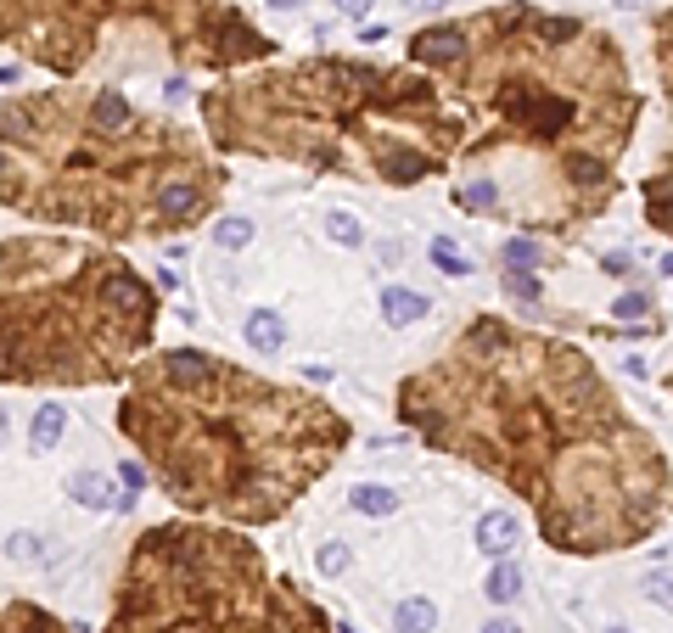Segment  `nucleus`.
I'll return each instance as SVG.
<instances>
[{
	"label": "nucleus",
	"mask_w": 673,
	"mask_h": 633,
	"mask_svg": "<svg viewBox=\"0 0 673 633\" xmlns=\"http://www.w3.org/2000/svg\"><path fill=\"white\" fill-rule=\"evenodd\" d=\"M399 421L488 471L561 555H617L662 527L668 460L584 348L477 314L427 370L399 381Z\"/></svg>",
	"instance_id": "nucleus-1"
},
{
	"label": "nucleus",
	"mask_w": 673,
	"mask_h": 633,
	"mask_svg": "<svg viewBox=\"0 0 673 633\" xmlns=\"http://www.w3.org/2000/svg\"><path fill=\"white\" fill-rule=\"evenodd\" d=\"M410 68H427L466 124L460 213L578 236L617 202L645 101L612 34L516 0L410 34Z\"/></svg>",
	"instance_id": "nucleus-2"
},
{
	"label": "nucleus",
	"mask_w": 673,
	"mask_h": 633,
	"mask_svg": "<svg viewBox=\"0 0 673 633\" xmlns=\"http://www.w3.org/2000/svg\"><path fill=\"white\" fill-rule=\"evenodd\" d=\"M118 432L174 505L230 527L281 521L354 443L326 398L202 348L141 353Z\"/></svg>",
	"instance_id": "nucleus-3"
},
{
	"label": "nucleus",
	"mask_w": 673,
	"mask_h": 633,
	"mask_svg": "<svg viewBox=\"0 0 673 633\" xmlns=\"http://www.w3.org/2000/svg\"><path fill=\"white\" fill-rule=\"evenodd\" d=\"M225 169L186 124L141 113L113 85L0 101V208L107 241H158L214 219Z\"/></svg>",
	"instance_id": "nucleus-4"
},
{
	"label": "nucleus",
	"mask_w": 673,
	"mask_h": 633,
	"mask_svg": "<svg viewBox=\"0 0 673 633\" xmlns=\"http://www.w3.org/2000/svg\"><path fill=\"white\" fill-rule=\"evenodd\" d=\"M202 135L230 157H275L309 174L410 191L455 169V101L427 68H376L309 57L287 68H236L202 90Z\"/></svg>",
	"instance_id": "nucleus-5"
},
{
	"label": "nucleus",
	"mask_w": 673,
	"mask_h": 633,
	"mask_svg": "<svg viewBox=\"0 0 673 633\" xmlns=\"http://www.w3.org/2000/svg\"><path fill=\"white\" fill-rule=\"evenodd\" d=\"M158 337V292L101 241H0V387H107Z\"/></svg>",
	"instance_id": "nucleus-6"
},
{
	"label": "nucleus",
	"mask_w": 673,
	"mask_h": 633,
	"mask_svg": "<svg viewBox=\"0 0 673 633\" xmlns=\"http://www.w3.org/2000/svg\"><path fill=\"white\" fill-rule=\"evenodd\" d=\"M0 45L68 85L236 73L275 57V40L230 0H0Z\"/></svg>",
	"instance_id": "nucleus-7"
},
{
	"label": "nucleus",
	"mask_w": 673,
	"mask_h": 633,
	"mask_svg": "<svg viewBox=\"0 0 673 633\" xmlns=\"http://www.w3.org/2000/svg\"><path fill=\"white\" fill-rule=\"evenodd\" d=\"M101 633H337L253 538L208 521H158L124 555Z\"/></svg>",
	"instance_id": "nucleus-8"
},
{
	"label": "nucleus",
	"mask_w": 673,
	"mask_h": 633,
	"mask_svg": "<svg viewBox=\"0 0 673 633\" xmlns=\"http://www.w3.org/2000/svg\"><path fill=\"white\" fill-rule=\"evenodd\" d=\"M651 34H657V73H662V96H668V146H662L657 169L645 174V219H651V230L673 236V6H668V12H657Z\"/></svg>",
	"instance_id": "nucleus-9"
},
{
	"label": "nucleus",
	"mask_w": 673,
	"mask_h": 633,
	"mask_svg": "<svg viewBox=\"0 0 673 633\" xmlns=\"http://www.w3.org/2000/svg\"><path fill=\"white\" fill-rule=\"evenodd\" d=\"M516 538H522V527H516L511 510H488V516L477 521V549H483V555H494V561H505V555H511Z\"/></svg>",
	"instance_id": "nucleus-10"
},
{
	"label": "nucleus",
	"mask_w": 673,
	"mask_h": 633,
	"mask_svg": "<svg viewBox=\"0 0 673 633\" xmlns=\"http://www.w3.org/2000/svg\"><path fill=\"white\" fill-rule=\"evenodd\" d=\"M0 633H68V628L29 600H0Z\"/></svg>",
	"instance_id": "nucleus-11"
},
{
	"label": "nucleus",
	"mask_w": 673,
	"mask_h": 633,
	"mask_svg": "<svg viewBox=\"0 0 673 633\" xmlns=\"http://www.w3.org/2000/svg\"><path fill=\"white\" fill-rule=\"evenodd\" d=\"M247 342H253L258 353H281L287 348V320L275 309H253L247 314Z\"/></svg>",
	"instance_id": "nucleus-12"
},
{
	"label": "nucleus",
	"mask_w": 673,
	"mask_h": 633,
	"mask_svg": "<svg viewBox=\"0 0 673 633\" xmlns=\"http://www.w3.org/2000/svg\"><path fill=\"white\" fill-rule=\"evenodd\" d=\"M432 303L421 292H404V286H382V320L387 325H416Z\"/></svg>",
	"instance_id": "nucleus-13"
},
{
	"label": "nucleus",
	"mask_w": 673,
	"mask_h": 633,
	"mask_svg": "<svg viewBox=\"0 0 673 633\" xmlns=\"http://www.w3.org/2000/svg\"><path fill=\"white\" fill-rule=\"evenodd\" d=\"M62 437H68V409L62 404H40V415H34V432H29V443L34 449H57Z\"/></svg>",
	"instance_id": "nucleus-14"
},
{
	"label": "nucleus",
	"mask_w": 673,
	"mask_h": 633,
	"mask_svg": "<svg viewBox=\"0 0 673 633\" xmlns=\"http://www.w3.org/2000/svg\"><path fill=\"white\" fill-rule=\"evenodd\" d=\"M348 505H354L359 516H393V510H399V493L376 488V482H359V488L348 493Z\"/></svg>",
	"instance_id": "nucleus-15"
},
{
	"label": "nucleus",
	"mask_w": 673,
	"mask_h": 633,
	"mask_svg": "<svg viewBox=\"0 0 673 633\" xmlns=\"http://www.w3.org/2000/svg\"><path fill=\"white\" fill-rule=\"evenodd\" d=\"M483 594H488V600H494V605H511L516 594H522V566H516V561H500V566H494V572H488Z\"/></svg>",
	"instance_id": "nucleus-16"
},
{
	"label": "nucleus",
	"mask_w": 673,
	"mask_h": 633,
	"mask_svg": "<svg viewBox=\"0 0 673 633\" xmlns=\"http://www.w3.org/2000/svg\"><path fill=\"white\" fill-rule=\"evenodd\" d=\"M393 628L399 633H432L438 628V611H432V600H404L399 611H393Z\"/></svg>",
	"instance_id": "nucleus-17"
},
{
	"label": "nucleus",
	"mask_w": 673,
	"mask_h": 633,
	"mask_svg": "<svg viewBox=\"0 0 673 633\" xmlns=\"http://www.w3.org/2000/svg\"><path fill=\"white\" fill-rule=\"evenodd\" d=\"M505 264H511V269H539V264H545V247H539L533 236H511V241H505Z\"/></svg>",
	"instance_id": "nucleus-18"
},
{
	"label": "nucleus",
	"mask_w": 673,
	"mask_h": 633,
	"mask_svg": "<svg viewBox=\"0 0 673 633\" xmlns=\"http://www.w3.org/2000/svg\"><path fill=\"white\" fill-rule=\"evenodd\" d=\"M214 241L225 247V253H242L247 241H253V225H247V219H219V225H214Z\"/></svg>",
	"instance_id": "nucleus-19"
},
{
	"label": "nucleus",
	"mask_w": 673,
	"mask_h": 633,
	"mask_svg": "<svg viewBox=\"0 0 673 633\" xmlns=\"http://www.w3.org/2000/svg\"><path fill=\"white\" fill-rule=\"evenodd\" d=\"M427 253H432V264L444 269V275H472V264L460 258V247H455V241H444V236H438V241L427 247Z\"/></svg>",
	"instance_id": "nucleus-20"
},
{
	"label": "nucleus",
	"mask_w": 673,
	"mask_h": 633,
	"mask_svg": "<svg viewBox=\"0 0 673 633\" xmlns=\"http://www.w3.org/2000/svg\"><path fill=\"white\" fill-rule=\"evenodd\" d=\"M73 499H79V505H90V510H101L107 499H113V488H107L101 477H73Z\"/></svg>",
	"instance_id": "nucleus-21"
},
{
	"label": "nucleus",
	"mask_w": 673,
	"mask_h": 633,
	"mask_svg": "<svg viewBox=\"0 0 673 633\" xmlns=\"http://www.w3.org/2000/svg\"><path fill=\"white\" fill-rule=\"evenodd\" d=\"M505 292H511V297H522V303H533V297H539V286H533V275H528V269H505Z\"/></svg>",
	"instance_id": "nucleus-22"
},
{
	"label": "nucleus",
	"mask_w": 673,
	"mask_h": 633,
	"mask_svg": "<svg viewBox=\"0 0 673 633\" xmlns=\"http://www.w3.org/2000/svg\"><path fill=\"white\" fill-rule=\"evenodd\" d=\"M315 561H320V572H331V577H337V572H348V544H320V555H315Z\"/></svg>",
	"instance_id": "nucleus-23"
},
{
	"label": "nucleus",
	"mask_w": 673,
	"mask_h": 633,
	"mask_svg": "<svg viewBox=\"0 0 673 633\" xmlns=\"http://www.w3.org/2000/svg\"><path fill=\"white\" fill-rule=\"evenodd\" d=\"M331 236L343 241V247H359V225H354V213H331Z\"/></svg>",
	"instance_id": "nucleus-24"
},
{
	"label": "nucleus",
	"mask_w": 673,
	"mask_h": 633,
	"mask_svg": "<svg viewBox=\"0 0 673 633\" xmlns=\"http://www.w3.org/2000/svg\"><path fill=\"white\" fill-rule=\"evenodd\" d=\"M645 594L662 605H673V572H657V577H645Z\"/></svg>",
	"instance_id": "nucleus-25"
},
{
	"label": "nucleus",
	"mask_w": 673,
	"mask_h": 633,
	"mask_svg": "<svg viewBox=\"0 0 673 633\" xmlns=\"http://www.w3.org/2000/svg\"><path fill=\"white\" fill-rule=\"evenodd\" d=\"M612 314H617V320H645V314H651V297H623Z\"/></svg>",
	"instance_id": "nucleus-26"
},
{
	"label": "nucleus",
	"mask_w": 673,
	"mask_h": 633,
	"mask_svg": "<svg viewBox=\"0 0 673 633\" xmlns=\"http://www.w3.org/2000/svg\"><path fill=\"white\" fill-rule=\"evenodd\" d=\"M12 555H17V561H34V555H40V544H34L29 533H17L12 538Z\"/></svg>",
	"instance_id": "nucleus-27"
},
{
	"label": "nucleus",
	"mask_w": 673,
	"mask_h": 633,
	"mask_svg": "<svg viewBox=\"0 0 673 633\" xmlns=\"http://www.w3.org/2000/svg\"><path fill=\"white\" fill-rule=\"evenodd\" d=\"M477 633H522V628H516L511 617H494V622H483V628H477Z\"/></svg>",
	"instance_id": "nucleus-28"
},
{
	"label": "nucleus",
	"mask_w": 673,
	"mask_h": 633,
	"mask_svg": "<svg viewBox=\"0 0 673 633\" xmlns=\"http://www.w3.org/2000/svg\"><path fill=\"white\" fill-rule=\"evenodd\" d=\"M337 6H343L348 17H365V12H371V6H376V0H337Z\"/></svg>",
	"instance_id": "nucleus-29"
},
{
	"label": "nucleus",
	"mask_w": 673,
	"mask_h": 633,
	"mask_svg": "<svg viewBox=\"0 0 673 633\" xmlns=\"http://www.w3.org/2000/svg\"><path fill=\"white\" fill-rule=\"evenodd\" d=\"M606 275H617V281H623V275H629V258L612 253V258H606Z\"/></svg>",
	"instance_id": "nucleus-30"
},
{
	"label": "nucleus",
	"mask_w": 673,
	"mask_h": 633,
	"mask_svg": "<svg viewBox=\"0 0 673 633\" xmlns=\"http://www.w3.org/2000/svg\"><path fill=\"white\" fill-rule=\"evenodd\" d=\"M404 6H410V12H438L444 0H404Z\"/></svg>",
	"instance_id": "nucleus-31"
},
{
	"label": "nucleus",
	"mask_w": 673,
	"mask_h": 633,
	"mask_svg": "<svg viewBox=\"0 0 673 633\" xmlns=\"http://www.w3.org/2000/svg\"><path fill=\"white\" fill-rule=\"evenodd\" d=\"M264 6H275V12H298L303 0H264Z\"/></svg>",
	"instance_id": "nucleus-32"
},
{
	"label": "nucleus",
	"mask_w": 673,
	"mask_h": 633,
	"mask_svg": "<svg viewBox=\"0 0 673 633\" xmlns=\"http://www.w3.org/2000/svg\"><path fill=\"white\" fill-rule=\"evenodd\" d=\"M6 437H12V415L0 409V449H6Z\"/></svg>",
	"instance_id": "nucleus-33"
},
{
	"label": "nucleus",
	"mask_w": 673,
	"mask_h": 633,
	"mask_svg": "<svg viewBox=\"0 0 673 633\" xmlns=\"http://www.w3.org/2000/svg\"><path fill=\"white\" fill-rule=\"evenodd\" d=\"M606 633H623V628H606Z\"/></svg>",
	"instance_id": "nucleus-34"
}]
</instances>
